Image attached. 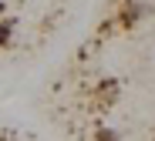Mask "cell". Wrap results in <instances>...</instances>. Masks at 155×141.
<instances>
[{
  "instance_id": "cell-2",
  "label": "cell",
  "mask_w": 155,
  "mask_h": 141,
  "mask_svg": "<svg viewBox=\"0 0 155 141\" xmlns=\"http://www.w3.org/2000/svg\"><path fill=\"white\" fill-rule=\"evenodd\" d=\"M98 141H115V134H111V131H101V134H98Z\"/></svg>"
},
{
  "instance_id": "cell-1",
  "label": "cell",
  "mask_w": 155,
  "mask_h": 141,
  "mask_svg": "<svg viewBox=\"0 0 155 141\" xmlns=\"http://www.w3.org/2000/svg\"><path fill=\"white\" fill-rule=\"evenodd\" d=\"M10 34H14V20H0V47H7Z\"/></svg>"
}]
</instances>
